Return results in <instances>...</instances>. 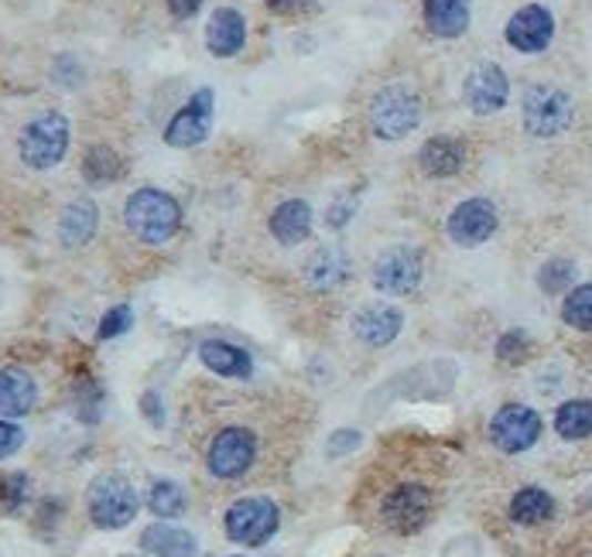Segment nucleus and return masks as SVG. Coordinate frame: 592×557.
<instances>
[{
	"label": "nucleus",
	"instance_id": "f257e3e1",
	"mask_svg": "<svg viewBox=\"0 0 592 557\" xmlns=\"http://www.w3.org/2000/svg\"><path fill=\"white\" fill-rule=\"evenodd\" d=\"M124 223L141 244H169L182 226V206L162 188H137L124 206Z\"/></svg>",
	"mask_w": 592,
	"mask_h": 557
},
{
	"label": "nucleus",
	"instance_id": "f03ea898",
	"mask_svg": "<svg viewBox=\"0 0 592 557\" xmlns=\"http://www.w3.org/2000/svg\"><path fill=\"white\" fill-rule=\"evenodd\" d=\"M69 151V121L62 113H38L18 137L21 162L34 172L55 168Z\"/></svg>",
	"mask_w": 592,
	"mask_h": 557
},
{
	"label": "nucleus",
	"instance_id": "7ed1b4c3",
	"mask_svg": "<svg viewBox=\"0 0 592 557\" xmlns=\"http://www.w3.org/2000/svg\"><path fill=\"white\" fill-rule=\"evenodd\" d=\"M421 124V100L408 86H384L370 100V127L380 141H401Z\"/></svg>",
	"mask_w": 592,
	"mask_h": 557
},
{
	"label": "nucleus",
	"instance_id": "20e7f679",
	"mask_svg": "<svg viewBox=\"0 0 592 557\" xmlns=\"http://www.w3.org/2000/svg\"><path fill=\"white\" fill-rule=\"evenodd\" d=\"M278 524H282L278 506L264 496L236 499L226 509V537L244 544V547H261L264 540H271L274 534H278Z\"/></svg>",
	"mask_w": 592,
	"mask_h": 557
},
{
	"label": "nucleus",
	"instance_id": "39448f33",
	"mask_svg": "<svg viewBox=\"0 0 592 557\" xmlns=\"http://www.w3.org/2000/svg\"><path fill=\"white\" fill-rule=\"evenodd\" d=\"M137 493L124 475H100L90 486V516L103 530H121L134 520Z\"/></svg>",
	"mask_w": 592,
	"mask_h": 557
},
{
	"label": "nucleus",
	"instance_id": "423d86ee",
	"mask_svg": "<svg viewBox=\"0 0 592 557\" xmlns=\"http://www.w3.org/2000/svg\"><path fill=\"white\" fill-rule=\"evenodd\" d=\"M572 96L559 86H531L524 96V127L534 137H559L572 127Z\"/></svg>",
	"mask_w": 592,
	"mask_h": 557
},
{
	"label": "nucleus",
	"instance_id": "0eeeda50",
	"mask_svg": "<svg viewBox=\"0 0 592 557\" xmlns=\"http://www.w3.org/2000/svg\"><path fill=\"white\" fill-rule=\"evenodd\" d=\"M421 274H425V264H421V254L415 247H390L374 260L370 281L380 295L401 298V295H411L421 285Z\"/></svg>",
	"mask_w": 592,
	"mask_h": 557
},
{
	"label": "nucleus",
	"instance_id": "6e6552de",
	"mask_svg": "<svg viewBox=\"0 0 592 557\" xmlns=\"http://www.w3.org/2000/svg\"><path fill=\"white\" fill-rule=\"evenodd\" d=\"M254 434L244 427H226L213 437L210 445V472L216 479H241V475L254 465Z\"/></svg>",
	"mask_w": 592,
	"mask_h": 557
},
{
	"label": "nucleus",
	"instance_id": "1a4fd4ad",
	"mask_svg": "<svg viewBox=\"0 0 592 557\" xmlns=\"http://www.w3.org/2000/svg\"><path fill=\"white\" fill-rule=\"evenodd\" d=\"M213 110H216V96L213 90H200L165 127V141L172 147H195L203 144L213 131Z\"/></svg>",
	"mask_w": 592,
	"mask_h": 557
},
{
	"label": "nucleus",
	"instance_id": "9d476101",
	"mask_svg": "<svg viewBox=\"0 0 592 557\" xmlns=\"http://www.w3.org/2000/svg\"><path fill=\"white\" fill-rule=\"evenodd\" d=\"M497 206L490 203V198H466V203H459L446 223L452 244L459 247H480L487 244L490 236L497 233Z\"/></svg>",
	"mask_w": 592,
	"mask_h": 557
},
{
	"label": "nucleus",
	"instance_id": "9b49d317",
	"mask_svg": "<svg viewBox=\"0 0 592 557\" xmlns=\"http://www.w3.org/2000/svg\"><path fill=\"white\" fill-rule=\"evenodd\" d=\"M538 434H541V417L524 404H510V408L497 411V417L490 421L493 445L510 455L528 452L538 442Z\"/></svg>",
	"mask_w": 592,
	"mask_h": 557
},
{
	"label": "nucleus",
	"instance_id": "f8f14e48",
	"mask_svg": "<svg viewBox=\"0 0 592 557\" xmlns=\"http://www.w3.org/2000/svg\"><path fill=\"white\" fill-rule=\"evenodd\" d=\"M503 34L510 49H518L524 55H538L551 45V38H555V18L541 4H528L507 21Z\"/></svg>",
	"mask_w": 592,
	"mask_h": 557
},
{
	"label": "nucleus",
	"instance_id": "ddd939ff",
	"mask_svg": "<svg viewBox=\"0 0 592 557\" xmlns=\"http://www.w3.org/2000/svg\"><path fill=\"white\" fill-rule=\"evenodd\" d=\"M507 96H510V83H507L503 69L493 65V62L477 65L462 83V100L477 116H490V113L503 110Z\"/></svg>",
	"mask_w": 592,
	"mask_h": 557
},
{
	"label": "nucleus",
	"instance_id": "4468645a",
	"mask_svg": "<svg viewBox=\"0 0 592 557\" xmlns=\"http://www.w3.org/2000/svg\"><path fill=\"white\" fill-rule=\"evenodd\" d=\"M431 513V496L425 486H401L394 489L384 503V524L398 534H415L425 527Z\"/></svg>",
	"mask_w": 592,
	"mask_h": 557
},
{
	"label": "nucleus",
	"instance_id": "2eb2a0df",
	"mask_svg": "<svg viewBox=\"0 0 592 557\" xmlns=\"http://www.w3.org/2000/svg\"><path fill=\"white\" fill-rule=\"evenodd\" d=\"M401 326H405V314L394 305H367V308H360L357 314H353V322H349L353 336H357L370 349H380V345L394 342L401 336Z\"/></svg>",
	"mask_w": 592,
	"mask_h": 557
},
{
	"label": "nucleus",
	"instance_id": "dca6fc26",
	"mask_svg": "<svg viewBox=\"0 0 592 557\" xmlns=\"http://www.w3.org/2000/svg\"><path fill=\"white\" fill-rule=\"evenodd\" d=\"M353 264H349V254L336 244H326L319 250H312L305 257V267H302V277L315 288V291H333L339 288L346 277H349Z\"/></svg>",
	"mask_w": 592,
	"mask_h": 557
},
{
	"label": "nucleus",
	"instance_id": "f3484780",
	"mask_svg": "<svg viewBox=\"0 0 592 557\" xmlns=\"http://www.w3.org/2000/svg\"><path fill=\"white\" fill-rule=\"evenodd\" d=\"M247 42V21L233 8H216L206 24V49L216 59H233Z\"/></svg>",
	"mask_w": 592,
	"mask_h": 557
},
{
	"label": "nucleus",
	"instance_id": "a211bd4d",
	"mask_svg": "<svg viewBox=\"0 0 592 557\" xmlns=\"http://www.w3.org/2000/svg\"><path fill=\"white\" fill-rule=\"evenodd\" d=\"M418 165L428 178H452L466 165V144L456 137H431L418 151Z\"/></svg>",
	"mask_w": 592,
	"mask_h": 557
},
{
	"label": "nucleus",
	"instance_id": "6ab92c4d",
	"mask_svg": "<svg viewBox=\"0 0 592 557\" xmlns=\"http://www.w3.org/2000/svg\"><path fill=\"white\" fill-rule=\"evenodd\" d=\"M267 226H271V236L282 247H298L302 240H308V233H312V206L302 203V198H288V203H282L271 213Z\"/></svg>",
	"mask_w": 592,
	"mask_h": 557
},
{
	"label": "nucleus",
	"instance_id": "aec40b11",
	"mask_svg": "<svg viewBox=\"0 0 592 557\" xmlns=\"http://www.w3.org/2000/svg\"><path fill=\"white\" fill-rule=\"evenodd\" d=\"M96 226H100V213L90 198H75V203L65 206L62 219H59V240L62 247H86L93 236H96Z\"/></svg>",
	"mask_w": 592,
	"mask_h": 557
},
{
	"label": "nucleus",
	"instance_id": "412c9836",
	"mask_svg": "<svg viewBox=\"0 0 592 557\" xmlns=\"http://www.w3.org/2000/svg\"><path fill=\"white\" fill-rule=\"evenodd\" d=\"M469 0H425V28L436 38H459L469 28Z\"/></svg>",
	"mask_w": 592,
	"mask_h": 557
},
{
	"label": "nucleus",
	"instance_id": "4be33fe9",
	"mask_svg": "<svg viewBox=\"0 0 592 557\" xmlns=\"http://www.w3.org/2000/svg\"><path fill=\"white\" fill-rule=\"evenodd\" d=\"M38 386L24 370H0V414L21 417L34 408Z\"/></svg>",
	"mask_w": 592,
	"mask_h": 557
},
{
	"label": "nucleus",
	"instance_id": "5701e85b",
	"mask_svg": "<svg viewBox=\"0 0 592 557\" xmlns=\"http://www.w3.org/2000/svg\"><path fill=\"white\" fill-rule=\"evenodd\" d=\"M200 360L220 377H233V380L251 377V355L244 349L223 342V339H206L200 345Z\"/></svg>",
	"mask_w": 592,
	"mask_h": 557
},
{
	"label": "nucleus",
	"instance_id": "b1692460",
	"mask_svg": "<svg viewBox=\"0 0 592 557\" xmlns=\"http://www.w3.org/2000/svg\"><path fill=\"white\" fill-rule=\"evenodd\" d=\"M141 547L154 557H195L200 544L188 530H178V527H169V524H154L144 530L141 537Z\"/></svg>",
	"mask_w": 592,
	"mask_h": 557
},
{
	"label": "nucleus",
	"instance_id": "393cba45",
	"mask_svg": "<svg viewBox=\"0 0 592 557\" xmlns=\"http://www.w3.org/2000/svg\"><path fill=\"white\" fill-rule=\"evenodd\" d=\"M551 509H555V503H551V496L544 489H521L514 499H510V516L524 527L544 524L551 516Z\"/></svg>",
	"mask_w": 592,
	"mask_h": 557
},
{
	"label": "nucleus",
	"instance_id": "a878e982",
	"mask_svg": "<svg viewBox=\"0 0 592 557\" xmlns=\"http://www.w3.org/2000/svg\"><path fill=\"white\" fill-rule=\"evenodd\" d=\"M555 431L569 442H579V437L592 434V401H569L559 408L555 414Z\"/></svg>",
	"mask_w": 592,
	"mask_h": 557
},
{
	"label": "nucleus",
	"instance_id": "bb28decb",
	"mask_svg": "<svg viewBox=\"0 0 592 557\" xmlns=\"http://www.w3.org/2000/svg\"><path fill=\"white\" fill-rule=\"evenodd\" d=\"M83 175L90 185H106V182H116L124 175V165H121V154L110 151V147H93L83 162Z\"/></svg>",
	"mask_w": 592,
	"mask_h": 557
},
{
	"label": "nucleus",
	"instance_id": "cd10ccee",
	"mask_svg": "<svg viewBox=\"0 0 592 557\" xmlns=\"http://www.w3.org/2000/svg\"><path fill=\"white\" fill-rule=\"evenodd\" d=\"M147 506H151L154 516H162V520H172V516H178V513L185 509V493H182L178 483L162 479V483H154V486H151V493H147Z\"/></svg>",
	"mask_w": 592,
	"mask_h": 557
},
{
	"label": "nucleus",
	"instance_id": "c85d7f7f",
	"mask_svg": "<svg viewBox=\"0 0 592 557\" xmlns=\"http://www.w3.org/2000/svg\"><path fill=\"white\" fill-rule=\"evenodd\" d=\"M562 318L579 332H592V285L572 288V295L562 305Z\"/></svg>",
	"mask_w": 592,
	"mask_h": 557
},
{
	"label": "nucleus",
	"instance_id": "c756f323",
	"mask_svg": "<svg viewBox=\"0 0 592 557\" xmlns=\"http://www.w3.org/2000/svg\"><path fill=\"white\" fill-rule=\"evenodd\" d=\"M575 281V264L572 260H548L541 270H538V288L544 295H562L569 291Z\"/></svg>",
	"mask_w": 592,
	"mask_h": 557
},
{
	"label": "nucleus",
	"instance_id": "7c9ffc66",
	"mask_svg": "<svg viewBox=\"0 0 592 557\" xmlns=\"http://www.w3.org/2000/svg\"><path fill=\"white\" fill-rule=\"evenodd\" d=\"M131 326H134V311H131L127 305H121V308H110V311L103 314V322H100V339L124 336Z\"/></svg>",
	"mask_w": 592,
	"mask_h": 557
},
{
	"label": "nucleus",
	"instance_id": "2f4dec72",
	"mask_svg": "<svg viewBox=\"0 0 592 557\" xmlns=\"http://www.w3.org/2000/svg\"><path fill=\"white\" fill-rule=\"evenodd\" d=\"M497 355L503 363H521L528 355V336L524 332H507L497 345Z\"/></svg>",
	"mask_w": 592,
	"mask_h": 557
},
{
	"label": "nucleus",
	"instance_id": "473e14b6",
	"mask_svg": "<svg viewBox=\"0 0 592 557\" xmlns=\"http://www.w3.org/2000/svg\"><path fill=\"white\" fill-rule=\"evenodd\" d=\"M24 445V431L11 421H0V458L14 455Z\"/></svg>",
	"mask_w": 592,
	"mask_h": 557
},
{
	"label": "nucleus",
	"instance_id": "72a5a7b5",
	"mask_svg": "<svg viewBox=\"0 0 592 557\" xmlns=\"http://www.w3.org/2000/svg\"><path fill=\"white\" fill-rule=\"evenodd\" d=\"M315 4H319V0H267V8H271L274 14H282V18L312 14V11H315Z\"/></svg>",
	"mask_w": 592,
	"mask_h": 557
},
{
	"label": "nucleus",
	"instance_id": "f704fd0d",
	"mask_svg": "<svg viewBox=\"0 0 592 557\" xmlns=\"http://www.w3.org/2000/svg\"><path fill=\"white\" fill-rule=\"evenodd\" d=\"M353 213H357V203H353V198H336L333 209L326 213V226L329 229H343L353 219Z\"/></svg>",
	"mask_w": 592,
	"mask_h": 557
},
{
	"label": "nucleus",
	"instance_id": "c9c22d12",
	"mask_svg": "<svg viewBox=\"0 0 592 557\" xmlns=\"http://www.w3.org/2000/svg\"><path fill=\"white\" fill-rule=\"evenodd\" d=\"M357 445H360V434L357 431H339V434L329 437V452L333 455H343L346 448H357Z\"/></svg>",
	"mask_w": 592,
	"mask_h": 557
},
{
	"label": "nucleus",
	"instance_id": "e433bc0d",
	"mask_svg": "<svg viewBox=\"0 0 592 557\" xmlns=\"http://www.w3.org/2000/svg\"><path fill=\"white\" fill-rule=\"evenodd\" d=\"M165 4L175 18H192V14H200L203 0H165Z\"/></svg>",
	"mask_w": 592,
	"mask_h": 557
}]
</instances>
